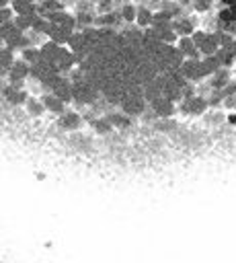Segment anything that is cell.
<instances>
[{
	"label": "cell",
	"instance_id": "30",
	"mask_svg": "<svg viewBox=\"0 0 236 263\" xmlns=\"http://www.w3.org/2000/svg\"><path fill=\"white\" fill-rule=\"evenodd\" d=\"M27 3H29V5H37V3H39V0H27Z\"/></svg>",
	"mask_w": 236,
	"mask_h": 263
},
{
	"label": "cell",
	"instance_id": "28",
	"mask_svg": "<svg viewBox=\"0 0 236 263\" xmlns=\"http://www.w3.org/2000/svg\"><path fill=\"white\" fill-rule=\"evenodd\" d=\"M220 3H222L224 7H228V9H230V7H234V5H236V0H220Z\"/></svg>",
	"mask_w": 236,
	"mask_h": 263
},
{
	"label": "cell",
	"instance_id": "29",
	"mask_svg": "<svg viewBox=\"0 0 236 263\" xmlns=\"http://www.w3.org/2000/svg\"><path fill=\"white\" fill-rule=\"evenodd\" d=\"M13 0H0V9H9Z\"/></svg>",
	"mask_w": 236,
	"mask_h": 263
},
{
	"label": "cell",
	"instance_id": "22",
	"mask_svg": "<svg viewBox=\"0 0 236 263\" xmlns=\"http://www.w3.org/2000/svg\"><path fill=\"white\" fill-rule=\"evenodd\" d=\"M95 7H97V13L99 15H107V13H113L115 11L113 0H97Z\"/></svg>",
	"mask_w": 236,
	"mask_h": 263
},
{
	"label": "cell",
	"instance_id": "24",
	"mask_svg": "<svg viewBox=\"0 0 236 263\" xmlns=\"http://www.w3.org/2000/svg\"><path fill=\"white\" fill-rule=\"evenodd\" d=\"M216 0H193V9L197 13H207L211 7H214Z\"/></svg>",
	"mask_w": 236,
	"mask_h": 263
},
{
	"label": "cell",
	"instance_id": "17",
	"mask_svg": "<svg viewBox=\"0 0 236 263\" xmlns=\"http://www.w3.org/2000/svg\"><path fill=\"white\" fill-rule=\"evenodd\" d=\"M21 60L23 62H27L29 66H35L37 62H41V52H39V48H25L23 52H21Z\"/></svg>",
	"mask_w": 236,
	"mask_h": 263
},
{
	"label": "cell",
	"instance_id": "4",
	"mask_svg": "<svg viewBox=\"0 0 236 263\" xmlns=\"http://www.w3.org/2000/svg\"><path fill=\"white\" fill-rule=\"evenodd\" d=\"M197 50H199V54H203V58L216 56V54H218V50H220V31H216V33H207V35H205V39H203V43H201Z\"/></svg>",
	"mask_w": 236,
	"mask_h": 263
},
{
	"label": "cell",
	"instance_id": "25",
	"mask_svg": "<svg viewBox=\"0 0 236 263\" xmlns=\"http://www.w3.org/2000/svg\"><path fill=\"white\" fill-rule=\"evenodd\" d=\"M222 95H224V97H236V80H230V82L222 89Z\"/></svg>",
	"mask_w": 236,
	"mask_h": 263
},
{
	"label": "cell",
	"instance_id": "16",
	"mask_svg": "<svg viewBox=\"0 0 236 263\" xmlns=\"http://www.w3.org/2000/svg\"><path fill=\"white\" fill-rule=\"evenodd\" d=\"M25 107H27V113L31 117H41L45 113V107H43L41 99H35V97H29L27 103H25Z\"/></svg>",
	"mask_w": 236,
	"mask_h": 263
},
{
	"label": "cell",
	"instance_id": "15",
	"mask_svg": "<svg viewBox=\"0 0 236 263\" xmlns=\"http://www.w3.org/2000/svg\"><path fill=\"white\" fill-rule=\"evenodd\" d=\"M152 19H154L152 9H148V7H138V15H136V23H138V27H142V29H150V27H152Z\"/></svg>",
	"mask_w": 236,
	"mask_h": 263
},
{
	"label": "cell",
	"instance_id": "13",
	"mask_svg": "<svg viewBox=\"0 0 236 263\" xmlns=\"http://www.w3.org/2000/svg\"><path fill=\"white\" fill-rule=\"evenodd\" d=\"M5 97L9 99V103H13V105H17V107H19V105H25V103H27V99H29V97H27V93H25L23 89L13 86V84L5 91Z\"/></svg>",
	"mask_w": 236,
	"mask_h": 263
},
{
	"label": "cell",
	"instance_id": "9",
	"mask_svg": "<svg viewBox=\"0 0 236 263\" xmlns=\"http://www.w3.org/2000/svg\"><path fill=\"white\" fill-rule=\"evenodd\" d=\"M41 103H43L45 111H52V113H56V115H62V113L66 111V103L60 101L54 93H48V95L41 99Z\"/></svg>",
	"mask_w": 236,
	"mask_h": 263
},
{
	"label": "cell",
	"instance_id": "5",
	"mask_svg": "<svg viewBox=\"0 0 236 263\" xmlns=\"http://www.w3.org/2000/svg\"><path fill=\"white\" fill-rule=\"evenodd\" d=\"M152 111H154V115H156V117H160V119H169V117L175 113V103H173V101H169L167 97H158V99H154V101H152Z\"/></svg>",
	"mask_w": 236,
	"mask_h": 263
},
{
	"label": "cell",
	"instance_id": "26",
	"mask_svg": "<svg viewBox=\"0 0 236 263\" xmlns=\"http://www.w3.org/2000/svg\"><path fill=\"white\" fill-rule=\"evenodd\" d=\"M205 35H207L205 31H197V29L193 31V35H191V41L195 43V48H199V46L203 43V39H205Z\"/></svg>",
	"mask_w": 236,
	"mask_h": 263
},
{
	"label": "cell",
	"instance_id": "19",
	"mask_svg": "<svg viewBox=\"0 0 236 263\" xmlns=\"http://www.w3.org/2000/svg\"><path fill=\"white\" fill-rule=\"evenodd\" d=\"M136 15H138V7L134 3H126L122 9H120V17L122 21L126 23H136Z\"/></svg>",
	"mask_w": 236,
	"mask_h": 263
},
{
	"label": "cell",
	"instance_id": "27",
	"mask_svg": "<svg viewBox=\"0 0 236 263\" xmlns=\"http://www.w3.org/2000/svg\"><path fill=\"white\" fill-rule=\"evenodd\" d=\"M222 31H224V33H228V35H232V37L236 39V21H234V23H230V25H226V27H222Z\"/></svg>",
	"mask_w": 236,
	"mask_h": 263
},
{
	"label": "cell",
	"instance_id": "12",
	"mask_svg": "<svg viewBox=\"0 0 236 263\" xmlns=\"http://www.w3.org/2000/svg\"><path fill=\"white\" fill-rule=\"evenodd\" d=\"M144 109H146V103H144L142 99H136V97H132V99H128V101L124 103V109H122V113H126V115L134 117V115H142V113H144Z\"/></svg>",
	"mask_w": 236,
	"mask_h": 263
},
{
	"label": "cell",
	"instance_id": "20",
	"mask_svg": "<svg viewBox=\"0 0 236 263\" xmlns=\"http://www.w3.org/2000/svg\"><path fill=\"white\" fill-rule=\"evenodd\" d=\"M13 62H15V52L9 50L7 46H5V48H0V68L9 70V68L13 66Z\"/></svg>",
	"mask_w": 236,
	"mask_h": 263
},
{
	"label": "cell",
	"instance_id": "18",
	"mask_svg": "<svg viewBox=\"0 0 236 263\" xmlns=\"http://www.w3.org/2000/svg\"><path fill=\"white\" fill-rule=\"evenodd\" d=\"M109 121H111V125L113 127H120V129H126V127H130L132 125V117L130 115H126V113H113V115H109L107 117Z\"/></svg>",
	"mask_w": 236,
	"mask_h": 263
},
{
	"label": "cell",
	"instance_id": "7",
	"mask_svg": "<svg viewBox=\"0 0 236 263\" xmlns=\"http://www.w3.org/2000/svg\"><path fill=\"white\" fill-rule=\"evenodd\" d=\"M209 105H207V99L205 97H191V99H185V103H183V111L185 113H191V115H201V113H205V109H207Z\"/></svg>",
	"mask_w": 236,
	"mask_h": 263
},
{
	"label": "cell",
	"instance_id": "11",
	"mask_svg": "<svg viewBox=\"0 0 236 263\" xmlns=\"http://www.w3.org/2000/svg\"><path fill=\"white\" fill-rule=\"evenodd\" d=\"M95 91L90 86H84V84H78L74 86L72 84V101H78V103H90L95 99Z\"/></svg>",
	"mask_w": 236,
	"mask_h": 263
},
{
	"label": "cell",
	"instance_id": "2",
	"mask_svg": "<svg viewBox=\"0 0 236 263\" xmlns=\"http://www.w3.org/2000/svg\"><path fill=\"white\" fill-rule=\"evenodd\" d=\"M31 74V66L23 60H15L13 66L9 68V76H11V84L21 89V82Z\"/></svg>",
	"mask_w": 236,
	"mask_h": 263
},
{
	"label": "cell",
	"instance_id": "23",
	"mask_svg": "<svg viewBox=\"0 0 236 263\" xmlns=\"http://www.w3.org/2000/svg\"><path fill=\"white\" fill-rule=\"evenodd\" d=\"M74 19H76V25H80V27L95 25V15L92 13H78Z\"/></svg>",
	"mask_w": 236,
	"mask_h": 263
},
{
	"label": "cell",
	"instance_id": "8",
	"mask_svg": "<svg viewBox=\"0 0 236 263\" xmlns=\"http://www.w3.org/2000/svg\"><path fill=\"white\" fill-rule=\"evenodd\" d=\"M60 11H64V3H62V0H39V3H37L39 17H45L48 19V17L60 13Z\"/></svg>",
	"mask_w": 236,
	"mask_h": 263
},
{
	"label": "cell",
	"instance_id": "1",
	"mask_svg": "<svg viewBox=\"0 0 236 263\" xmlns=\"http://www.w3.org/2000/svg\"><path fill=\"white\" fill-rule=\"evenodd\" d=\"M179 74L191 82H197V80H203V72H201V62L199 58H187L185 62H181L179 66Z\"/></svg>",
	"mask_w": 236,
	"mask_h": 263
},
{
	"label": "cell",
	"instance_id": "10",
	"mask_svg": "<svg viewBox=\"0 0 236 263\" xmlns=\"http://www.w3.org/2000/svg\"><path fill=\"white\" fill-rule=\"evenodd\" d=\"M177 52H179L183 58H199V50L195 48V43L191 41V37H179Z\"/></svg>",
	"mask_w": 236,
	"mask_h": 263
},
{
	"label": "cell",
	"instance_id": "3",
	"mask_svg": "<svg viewBox=\"0 0 236 263\" xmlns=\"http://www.w3.org/2000/svg\"><path fill=\"white\" fill-rule=\"evenodd\" d=\"M60 127L62 129H66V132H76L78 127H82V123H84V119H82V115L80 113H76V111H64L62 115H60Z\"/></svg>",
	"mask_w": 236,
	"mask_h": 263
},
{
	"label": "cell",
	"instance_id": "21",
	"mask_svg": "<svg viewBox=\"0 0 236 263\" xmlns=\"http://www.w3.org/2000/svg\"><path fill=\"white\" fill-rule=\"evenodd\" d=\"M92 127H95V132L97 134H109V132L113 129V125H111V121L107 119V117H97V119H92Z\"/></svg>",
	"mask_w": 236,
	"mask_h": 263
},
{
	"label": "cell",
	"instance_id": "6",
	"mask_svg": "<svg viewBox=\"0 0 236 263\" xmlns=\"http://www.w3.org/2000/svg\"><path fill=\"white\" fill-rule=\"evenodd\" d=\"M173 31L177 33V37H191L193 31H195V25L189 17H177L173 23H171Z\"/></svg>",
	"mask_w": 236,
	"mask_h": 263
},
{
	"label": "cell",
	"instance_id": "14",
	"mask_svg": "<svg viewBox=\"0 0 236 263\" xmlns=\"http://www.w3.org/2000/svg\"><path fill=\"white\" fill-rule=\"evenodd\" d=\"M230 80H232V78H230L228 68H220V70H216V72L211 74V89H214V91H222Z\"/></svg>",
	"mask_w": 236,
	"mask_h": 263
}]
</instances>
